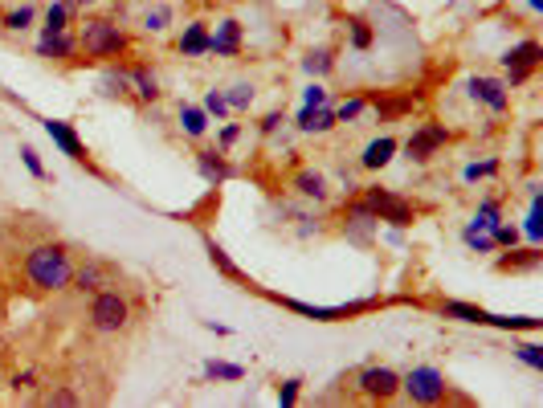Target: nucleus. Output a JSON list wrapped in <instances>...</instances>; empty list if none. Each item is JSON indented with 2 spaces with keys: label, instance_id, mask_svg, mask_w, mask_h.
<instances>
[{
  "label": "nucleus",
  "instance_id": "obj_1",
  "mask_svg": "<svg viewBox=\"0 0 543 408\" xmlns=\"http://www.w3.org/2000/svg\"><path fill=\"white\" fill-rule=\"evenodd\" d=\"M25 277L37 290H66L74 282V261L62 245H37L25 257Z\"/></svg>",
  "mask_w": 543,
  "mask_h": 408
},
{
  "label": "nucleus",
  "instance_id": "obj_2",
  "mask_svg": "<svg viewBox=\"0 0 543 408\" xmlns=\"http://www.w3.org/2000/svg\"><path fill=\"white\" fill-rule=\"evenodd\" d=\"M78 49L86 57H119L127 53V33L115 21H107V16H91L82 24V33H78Z\"/></svg>",
  "mask_w": 543,
  "mask_h": 408
},
{
  "label": "nucleus",
  "instance_id": "obj_3",
  "mask_svg": "<svg viewBox=\"0 0 543 408\" xmlns=\"http://www.w3.org/2000/svg\"><path fill=\"white\" fill-rule=\"evenodd\" d=\"M127 323H131V302H127L119 290H94V302H91V326L94 331L99 335H119Z\"/></svg>",
  "mask_w": 543,
  "mask_h": 408
},
{
  "label": "nucleus",
  "instance_id": "obj_4",
  "mask_svg": "<svg viewBox=\"0 0 543 408\" xmlns=\"http://www.w3.org/2000/svg\"><path fill=\"white\" fill-rule=\"evenodd\" d=\"M401 388L409 392L412 404H441L450 396V384L437 367H412L409 375H401Z\"/></svg>",
  "mask_w": 543,
  "mask_h": 408
},
{
  "label": "nucleus",
  "instance_id": "obj_5",
  "mask_svg": "<svg viewBox=\"0 0 543 408\" xmlns=\"http://www.w3.org/2000/svg\"><path fill=\"white\" fill-rule=\"evenodd\" d=\"M364 204L376 212V220H384V225H393V228L412 225V204L401 200L396 192H388V188H368V192H364Z\"/></svg>",
  "mask_w": 543,
  "mask_h": 408
},
{
  "label": "nucleus",
  "instance_id": "obj_6",
  "mask_svg": "<svg viewBox=\"0 0 543 408\" xmlns=\"http://www.w3.org/2000/svg\"><path fill=\"white\" fill-rule=\"evenodd\" d=\"M539 62H543V45H539V41H519L515 49H507V53H502V65H507V90L523 86V82L539 70Z\"/></svg>",
  "mask_w": 543,
  "mask_h": 408
},
{
  "label": "nucleus",
  "instance_id": "obj_7",
  "mask_svg": "<svg viewBox=\"0 0 543 408\" xmlns=\"http://www.w3.org/2000/svg\"><path fill=\"white\" fill-rule=\"evenodd\" d=\"M360 392L368 400H393L401 392V375L393 367H364L360 372Z\"/></svg>",
  "mask_w": 543,
  "mask_h": 408
},
{
  "label": "nucleus",
  "instance_id": "obj_8",
  "mask_svg": "<svg viewBox=\"0 0 543 408\" xmlns=\"http://www.w3.org/2000/svg\"><path fill=\"white\" fill-rule=\"evenodd\" d=\"M45 135H50L53 143H58L62 151H66L74 163H86V168H91V171H99V168H94V163H91V155H86V143H82V139H78V131L70 127V122H62V119H45Z\"/></svg>",
  "mask_w": 543,
  "mask_h": 408
},
{
  "label": "nucleus",
  "instance_id": "obj_9",
  "mask_svg": "<svg viewBox=\"0 0 543 408\" xmlns=\"http://www.w3.org/2000/svg\"><path fill=\"white\" fill-rule=\"evenodd\" d=\"M445 139H450V131L445 127H437V122H429V127H421L417 135L409 139V143H404V151H409V160H417V163H425L429 155L437 151V147L445 143Z\"/></svg>",
  "mask_w": 543,
  "mask_h": 408
},
{
  "label": "nucleus",
  "instance_id": "obj_10",
  "mask_svg": "<svg viewBox=\"0 0 543 408\" xmlns=\"http://www.w3.org/2000/svg\"><path fill=\"white\" fill-rule=\"evenodd\" d=\"M470 98L486 102L490 111H507V82L486 78V73H474V78H470Z\"/></svg>",
  "mask_w": 543,
  "mask_h": 408
},
{
  "label": "nucleus",
  "instance_id": "obj_11",
  "mask_svg": "<svg viewBox=\"0 0 543 408\" xmlns=\"http://www.w3.org/2000/svg\"><path fill=\"white\" fill-rule=\"evenodd\" d=\"M208 53L217 57H238L241 53V24L238 21H221L208 33Z\"/></svg>",
  "mask_w": 543,
  "mask_h": 408
},
{
  "label": "nucleus",
  "instance_id": "obj_12",
  "mask_svg": "<svg viewBox=\"0 0 543 408\" xmlns=\"http://www.w3.org/2000/svg\"><path fill=\"white\" fill-rule=\"evenodd\" d=\"M344 220H347V237H352V241H368L372 228L380 225L376 212H372L364 200H352V204H347V217H344Z\"/></svg>",
  "mask_w": 543,
  "mask_h": 408
},
{
  "label": "nucleus",
  "instance_id": "obj_13",
  "mask_svg": "<svg viewBox=\"0 0 543 408\" xmlns=\"http://www.w3.org/2000/svg\"><path fill=\"white\" fill-rule=\"evenodd\" d=\"M78 290H102V286L115 282V266L111 261H86L82 269H74Z\"/></svg>",
  "mask_w": 543,
  "mask_h": 408
},
{
  "label": "nucleus",
  "instance_id": "obj_14",
  "mask_svg": "<svg viewBox=\"0 0 543 408\" xmlns=\"http://www.w3.org/2000/svg\"><path fill=\"white\" fill-rule=\"evenodd\" d=\"M197 168H200V176H205L208 184H225V180L233 176V168L225 163V155L213 151V147H200L197 151Z\"/></svg>",
  "mask_w": 543,
  "mask_h": 408
},
{
  "label": "nucleus",
  "instance_id": "obj_15",
  "mask_svg": "<svg viewBox=\"0 0 543 408\" xmlns=\"http://www.w3.org/2000/svg\"><path fill=\"white\" fill-rule=\"evenodd\" d=\"M393 155H396V139H393V135H380V139H372V143L364 147L360 163H364L368 171H380L388 160H393Z\"/></svg>",
  "mask_w": 543,
  "mask_h": 408
},
{
  "label": "nucleus",
  "instance_id": "obj_16",
  "mask_svg": "<svg viewBox=\"0 0 543 408\" xmlns=\"http://www.w3.org/2000/svg\"><path fill=\"white\" fill-rule=\"evenodd\" d=\"M335 127V111H331L327 102L323 106H303L298 111V131H315V135H323V131Z\"/></svg>",
  "mask_w": 543,
  "mask_h": 408
},
{
  "label": "nucleus",
  "instance_id": "obj_17",
  "mask_svg": "<svg viewBox=\"0 0 543 408\" xmlns=\"http://www.w3.org/2000/svg\"><path fill=\"white\" fill-rule=\"evenodd\" d=\"M176 49H180L184 57H200V53H208V29H205L200 21L184 24V33H180V41H176Z\"/></svg>",
  "mask_w": 543,
  "mask_h": 408
},
{
  "label": "nucleus",
  "instance_id": "obj_18",
  "mask_svg": "<svg viewBox=\"0 0 543 408\" xmlns=\"http://www.w3.org/2000/svg\"><path fill=\"white\" fill-rule=\"evenodd\" d=\"M131 94L140 98V102H156V98L164 94V90H160V78L148 70V65H135L131 70Z\"/></svg>",
  "mask_w": 543,
  "mask_h": 408
},
{
  "label": "nucleus",
  "instance_id": "obj_19",
  "mask_svg": "<svg viewBox=\"0 0 543 408\" xmlns=\"http://www.w3.org/2000/svg\"><path fill=\"white\" fill-rule=\"evenodd\" d=\"M74 49H78V37H70V33H53V37H42V41H37V53H42V57H53V62L70 57Z\"/></svg>",
  "mask_w": 543,
  "mask_h": 408
},
{
  "label": "nucleus",
  "instance_id": "obj_20",
  "mask_svg": "<svg viewBox=\"0 0 543 408\" xmlns=\"http://www.w3.org/2000/svg\"><path fill=\"white\" fill-rule=\"evenodd\" d=\"M180 127H184V135H192V139L205 135V131H208V114H205V106L180 102Z\"/></svg>",
  "mask_w": 543,
  "mask_h": 408
},
{
  "label": "nucleus",
  "instance_id": "obj_21",
  "mask_svg": "<svg viewBox=\"0 0 543 408\" xmlns=\"http://www.w3.org/2000/svg\"><path fill=\"white\" fill-rule=\"evenodd\" d=\"M295 188L306 196V200H327V180H323V171H298Z\"/></svg>",
  "mask_w": 543,
  "mask_h": 408
},
{
  "label": "nucleus",
  "instance_id": "obj_22",
  "mask_svg": "<svg viewBox=\"0 0 543 408\" xmlns=\"http://www.w3.org/2000/svg\"><path fill=\"white\" fill-rule=\"evenodd\" d=\"M66 24H70V0H53L50 13H45L42 37H53V33H66Z\"/></svg>",
  "mask_w": 543,
  "mask_h": 408
},
{
  "label": "nucleus",
  "instance_id": "obj_23",
  "mask_svg": "<svg viewBox=\"0 0 543 408\" xmlns=\"http://www.w3.org/2000/svg\"><path fill=\"white\" fill-rule=\"evenodd\" d=\"M543 261L539 249H519V253H507V257H499V269L502 274H510V269H535Z\"/></svg>",
  "mask_w": 543,
  "mask_h": 408
},
{
  "label": "nucleus",
  "instance_id": "obj_24",
  "mask_svg": "<svg viewBox=\"0 0 543 408\" xmlns=\"http://www.w3.org/2000/svg\"><path fill=\"white\" fill-rule=\"evenodd\" d=\"M445 318H461V323H490V315L478 306H466V302H441Z\"/></svg>",
  "mask_w": 543,
  "mask_h": 408
},
{
  "label": "nucleus",
  "instance_id": "obj_25",
  "mask_svg": "<svg viewBox=\"0 0 543 408\" xmlns=\"http://www.w3.org/2000/svg\"><path fill=\"white\" fill-rule=\"evenodd\" d=\"M102 94H111V98H127V94H131V73H123V70H107V73H102Z\"/></svg>",
  "mask_w": 543,
  "mask_h": 408
},
{
  "label": "nucleus",
  "instance_id": "obj_26",
  "mask_svg": "<svg viewBox=\"0 0 543 408\" xmlns=\"http://www.w3.org/2000/svg\"><path fill=\"white\" fill-rule=\"evenodd\" d=\"M241 375H246V367L241 364H225V359H208L205 364V380H233L238 384Z\"/></svg>",
  "mask_w": 543,
  "mask_h": 408
},
{
  "label": "nucleus",
  "instance_id": "obj_27",
  "mask_svg": "<svg viewBox=\"0 0 543 408\" xmlns=\"http://www.w3.org/2000/svg\"><path fill=\"white\" fill-rule=\"evenodd\" d=\"M331 65H335V57H331V49H327V45L311 49V53L303 57V70H306V73H315V78H319V73H327Z\"/></svg>",
  "mask_w": 543,
  "mask_h": 408
},
{
  "label": "nucleus",
  "instance_id": "obj_28",
  "mask_svg": "<svg viewBox=\"0 0 543 408\" xmlns=\"http://www.w3.org/2000/svg\"><path fill=\"white\" fill-rule=\"evenodd\" d=\"M474 228H482V233H490L494 225H499V200H482L474 212V220H470Z\"/></svg>",
  "mask_w": 543,
  "mask_h": 408
},
{
  "label": "nucleus",
  "instance_id": "obj_29",
  "mask_svg": "<svg viewBox=\"0 0 543 408\" xmlns=\"http://www.w3.org/2000/svg\"><path fill=\"white\" fill-rule=\"evenodd\" d=\"M34 16H37L34 5H21V8H13V13H5V29L21 33V29H29V24H34Z\"/></svg>",
  "mask_w": 543,
  "mask_h": 408
},
{
  "label": "nucleus",
  "instance_id": "obj_30",
  "mask_svg": "<svg viewBox=\"0 0 543 408\" xmlns=\"http://www.w3.org/2000/svg\"><path fill=\"white\" fill-rule=\"evenodd\" d=\"M461 241H466L474 253H494V237H490V233H482V228H474V225H466Z\"/></svg>",
  "mask_w": 543,
  "mask_h": 408
},
{
  "label": "nucleus",
  "instance_id": "obj_31",
  "mask_svg": "<svg viewBox=\"0 0 543 408\" xmlns=\"http://www.w3.org/2000/svg\"><path fill=\"white\" fill-rule=\"evenodd\" d=\"M225 102H229V111H249V102H254V86H249V82H238V86L225 94Z\"/></svg>",
  "mask_w": 543,
  "mask_h": 408
},
{
  "label": "nucleus",
  "instance_id": "obj_32",
  "mask_svg": "<svg viewBox=\"0 0 543 408\" xmlns=\"http://www.w3.org/2000/svg\"><path fill=\"white\" fill-rule=\"evenodd\" d=\"M168 21H172V8L156 5V8H148V16H143V29H148V33H164Z\"/></svg>",
  "mask_w": 543,
  "mask_h": 408
},
{
  "label": "nucleus",
  "instance_id": "obj_33",
  "mask_svg": "<svg viewBox=\"0 0 543 408\" xmlns=\"http://www.w3.org/2000/svg\"><path fill=\"white\" fill-rule=\"evenodd\" d=\"M208 257H213V266L221 269V274H229V277H241V269L233 266V257H229V253H225V249H221V245H217V241H208Z\"/></svg>",
  "mask_w": 543,
  "mask_h": 408
},
{
  "label": "nucleus",
  "instance_id": "obj_34",
  "mask_svg": "<svg viewBox=\"0 0 543 408\" xmlns=\"http://www.w3.org/2000/svg\"><path fill=\"white\" fill-rule=\"evenodd\" d=\"M515 355L523 359L527 367H535V372H543V347H535V343H519Z\"/></svg>",
  "mask_w": 543,
  "mask_h": 408
},
{
  "label": "nucleus",
  "instance_id": "obj_35",
  "mask_svg": "<svg viewBox=\"0 0 543 408\" xmlns=\"http://www.w3.org/2000/svg\"><path fill=\"white\" fill-rule=\"evenodd\" d=\"M352 24V49H372V29H368V21H347Z\"/></svg>",
  "mask_w": 543,
  "mask_h": 408
},
{
  "label": "nucleus",
  "instance_id": "obj_36",
  "mask_svg": "<svg viewBox=\"0 0 543 408\" xmlns=\"http://www.w3.org/2000/svg\"><path fill=\"white\" fill-rule=\"evenodd\" d=\"M527 237H531V241H539V237H543V204H539V196H535L531 217H527Z\"/></svg>",
  "mask_w": 543,
  "mask_h": 408
},
{
  "label": "nucleus",
  "instance_id": "obj_37",
  "mask_svg": "<svg viewBox=\"0 0 543 408\" xmlns=\"http://www.w3.org/2000/svg\"><path fill=\"white\" fill-rule=\"evenodd\" d=\"M298 392H303V380H286V384L278 388V404H282V408L298 404Z\"/></svg>",
  "mask_w": 543,
  "mask_h": 408
},
{
  "label": "nucleus",
  "instance_id": "obj_38",
  "mask_svg": "<svg viewBox=\"0 0 543 408\" xmlns=\"http://www.w3.org/2000/svg\"><path fill=\"white\" fill-rule=\"evenodd\" d=\"M364 111V98H347L344 106H335V122H352Z\"/></svg>",
  "mask_w": 543,
  "mask_h": 408
},
{
  "label": "nucleus",
  "instance_id": "obj_39",
  "mask_svg": "<svg viewBox=\"0 0 543 408\" xmlns=\"http://www.w3.org/2000/svg\"><path fill=\"white\" fill-rule=\"evenodd\" d=\"M490 237H494V245H515L519 241V228L515 225H502V220H499V225L490 228Z\"/></svg>",
  "mask_w": 543,
  "mask_h": 408
},
{
  "label": "nucleus",
  "instance_id": "obj_40",
  "mask_svg": "<svg viewBox=\"0 0 543 408\" xmlns=\"http://www.w3.org/2000/svg\"><path fill=\"white\" fill-rule=\"evenodd\" d=\"M225 111H229V102H225V94H221V90H208V98H205V114H217V119H221Z\"/></svg>",
  "mask_w": 543,
  "mask_h": 408
},
{
  "label": "nucleus",
  "instance_id": "obj_41",
  "mask_svg": "<svg viewBox=\"0 0 543 408\" xmlns=\"http://www.w3.org/2000/svg\"><path fill=\"white\" fill-rule=\"evenodd\" d=\"M404 111H412V98L404 94V98H393V102H380V114L384 119H393V114H404Z\"/></svg>",
  "mask_w": 543,
  "mask_h": 408
},
{
  "label": "nucleus",
  "instance_id": "obj_42",
  "mask_svg": "<svg viewBox=\"0 0 543 408\" xmlns=\"http://www.w3.org/2000/svg\"><path fill=\"white\" fill-rule=\"evenodd\" d=\"M494 171H499V163H494V160L470 163V168H466V180H486V176H494Z\"/></svg>",
  "mask_w": 543,
  "mask_h": 408
},
{
  "label": "nucleus",
  "instance_id": "obj_43",
  "mask_svg": "<svg viewBox=\"0 0 543 408\" xmlns=\"http://www.w3.org/2000/svg\"><path fill=\"white\" fill-rule=\"evenodd\" d=\"M21 160H25V168L34 171L37 180H45V168H42V160H37V151H34V147H21Z\"/></svg>",
  "mask_w": 543,
  "mask_h": 408
},
{
  "label": "nucleus",
  "instance_id": "obj_44",
  "mask_svg": "<svg viewBox=\"0 0 543 408\" xmlns=\"http://www.w3.org/2000/svg\"><path fill=\"white\" fill-rule=\"evenodd\" d=\"M45 404H78V396L70 388H53L50 396H45Z\"/></svg>",
  "mask_w": 543,
  "mask_h": 408
},
{
  "label": "nucleus",
  "instance_id": "obj_45",
  "mask_svg": "<svg viewBox=\"0 0 543 408\" xmlns=\"http://www.w3.org/2000/svg\"><path fill=\"white\" fill-rule=\"evenodd\" d=\"M282 122H286V119H282V111H270L262 122H257V127H262V135H274V131H278Z\"/></svg>",
  "mask_w": 543,
  "mask_h": 408
},
{
  "label": "nucleus",
  "instance_id": "obj_46",
  "mask_svg": "<svg viewBox=\"0 0 543 408\" xmlns=\"http://www.w3.org/2000/svg\"><path fill=\"white\" fill-rule=\"evenodd\" d=\"M323 102H327V90H323V86H311L303 94V106H323Z\"/></svg>",
  "mask_w": 543,
  "mask_h": 408
},
{
  "label": "nucleus",
  "instance_id": "obj_47",
  "mask_svg": "<svg viewBox=\"0 0 543 408\" xmlns=\"http://www.w3.org/2000/svg\"><path fill=\"white\" fill-rule=\"evenodd\" d=\"M233 143H238V127H233V122H229V127L221 131V147H233Z\"/></svg>",
  "mask_w": 543,
  "mask_h": 408
},
{
  "label": "nucleus",
  "instance_id": "obj_48",
  "mask_svg": "<svg viewBox=\"0 0 543 408\" xmlns=\"http://www.w3.org/2000/svg\"><path fill=\"white\" fill-rule=\"evenodd\" d=\"M13 384H17V388H34V372H21Z\"/></svg>",
  "mask_w": 543,
  "mask_h": 408
},
{
  "label": "nucleus",
  "instance_id": "obj_49",
  "mask_svg": "<svg viewBox=\"0 0 543 408\" xmlns=\"http://www.w3.org/2000/svg\"><path fill=\"white\" fill-rule=\"evenodd\" d=\"M527 5H531V8H543V0H527Z\"/></svg>",
  "mask_w": 543,
  "mask_h": 408
},
{
  "label": "nucleus",
  "instance_id": "obj_50",
  "mask_svg": "<svg viewBox=\"0 0 543 408\" xmlns=\"http://www.w3.org/2000/svg\"><path fill=\"white\" fill-rule=\"evenodd\" d=\"M74 5H91V0H74Z\"/></svg>",
  "mask_w": 543,
  "mask_h": 408
}]
</instances>
